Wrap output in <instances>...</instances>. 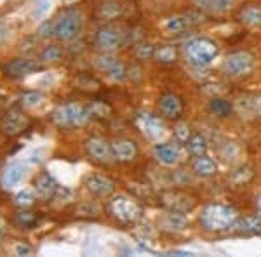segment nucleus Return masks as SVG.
<instances>
[{
    "label": "nucleus",
    "instance_id": "58836bf2",
    "mask_svg": "<svg viewBox=\"0 0 261 257\" xmlns=\"http://www.w3.org/2000/svg\"><path fill=\"white\" fill-rule=\"evenodd\" d=\"M14 252L18 255H32V247L24 245V243H19V245H16Z\"/></svg>",
    "mask_w": 261,
    "mask_h": 257
},
{
    "label": "nucleus",
    "instance_id": "a878e982",
    "mask_svg": "<svg viewBox=\"0 0 261 257\" xmlns=\"http://www.w3.org/2000/svg\"><path fill=\"white\" fill-rule=\"evenodd\" d=\"M209 109L218 119H230L233 115V104L223 98H213L211 103H209Z\"/></svg>",
    "mask_w": 261,
    "mask_h": 257
},
{
    "label": "nucleus",
    "instance_id": "ea45409f",
    "mask_svg": "<svg viewBox=\"0 0 261 257\" xmlns=\"http://www.w3.org/2000/svg\"><path fill=\"white\" fill-rule=\"evenodd\" d=\"M7 233V226H6V221H4L2 217H0V242L4 240V237H6Z\"/></svg>",
    "mask_w": 261,
    "mask_h": 257
},
{
    "label": "nucleus",
    "instance_id": "aec40b11",
    "mask_svg": "<svg viewBox=\"0 0 261 257\" xmlns=\"http://www.w3.org/2000/svg\"><path fill=\"white\" fill-rule=\"evenodd\" d=\"M192 2L197 9L207 14H226L235 6V0H192Z\"/></svg>",
    "mask_w": 261,
    "mask_h": 257
},
{
    "label": "nucleus",
    "instance_id": "6e6552de",
    "mask_svg": "<svg viewBox=\"0 0 261 257\" xmlns=\"http://www.w3.org/2000/svg\"><path fill=\"white\" fill-rule=\"evenodd\" d=\"M157 106L166 120L179 122L181 117L185 115V101L176 92H164L157 99Z\"/></svg>",
    "mask_w": 261,
    "mask_h": 257
},
{
    "label": "nucleus",
    "instance_id": "423d86ee",
    "mask_svg": "<svg viewBox=\"0 0 261 257\" xmlns=\"http://www.w3.org/2000/svg\"><path fill=\"white\" fill-rule=\"evenodd\" d=\"M84 26V16L81 11L68 9L58 19H54V37L60 42H70L77 39Z\"/></svg>",
    "mask_w": 261,
    "mask_h": 257
},
{
    "label": "nucleus",
    "instance_id": "412c9836",
    "mask_svg": "<svg viewBox=\"0 0 261 257\" xmlns=\"http://www.w3.org/2000/svg\"><path fill=\"white\" fill-rule=\"evenodd\" d=\"M237 19L247 28H261V6L259 4H247L241 7Z\"/></svg>",
    "mask_w": 261,
    "mask_h": 257
},
{
    "label": "nucleus",
    "instance_id": "b1692460",
    "mask_svg": "<svg viewBox=\"0 0 261 257\" xmlns=\"http://www.w3.org/2000/svg\"><path fill=\"white\" fill-rule=\"evenodd\" d=\"M235 230L242 235H261V216H244L239 219Z\"/></svg>",
    "mask_w": 261,
    "mask_h": 257
},
{
    "label": "nucleus",
    "instance_id": "ddd939ff",
    "mask_svg": "<svg viewBox=\"0 0 261 257\" xmlns=\"http://www.w3.org/2000/svg\"><path fill=\"white\" fill-rule=\"evenodd\" d=\"M161 198L162 204L169 210H178V212L188 214L195 207V198L190 196L188 193L179 191V189H171V191L162 193Z\"/></svg>",
    "mask_w": 261,
    "mask_h": 257
},
{
    "label": "nucleus",
    "instance_id": "f8f14e48",
    "mask_svg": "<svg viewBox=\"0 0 261 257\" xmlns=\"http://www.w3.org/2000/svg\"><path fill=\"white\" fill-rule=\"evenodd\" d=\"M200 23V14L197 12H188V14H178V16H171L164 21L162 28L166 33L169 35H179V33L190 30L192 26Z\"/></svg>",
    "mask_w": 261,
    "mask_h": 257
},
{
    "label": "nucleus",
    "instance_id": "393cba45",
    "mask_svg": "<svg viewBox=\"0 0 261 257\" xmlns=\"http://www.w3.org/2000/svg\"><path fill=\"white\" fill-rule=\"evenodd\" d=\"M153 60L161 63V65H176V61H178V49L172 44L157 45Z\"/></svg>",
    "mask_w": 261,
    "mask_h": 257
},
{
    "label": "nucleus",
    "instance_id": "f03ea898",
    "mask_svg": "<svg viewBox=\"0 0 261 257\" xmlns=\"http://www.w3.org/2000/svg\"><path fill=\"white\" fill-rule=\"evenodd\" d=\"M107 212L113 221H117L119 224L124 226H133L138 224L145 216V209L140 202H136L133 196L127 195H119L113 196L107 205Z\"/></svg>",
    "mask_w": 261,
    "mask_h": 257
},
{
    "label": "nucleus",
    "instance_id": "f3484780",
    "mask_svg": "<svg viewBox=\"0 0 261 257\" xmlns=\"http://www.w3.org/2000/svg\"><path fill=\"white\" fill-rule=\"evenodd\" d=\"M58 189H60V184L54 179L53 174L49 172H39L33 179V191L35 195L42 198V200H50V198L56 196Z\"/></svg>",
    "mask_w": 261,
    "mask_h": 257
},
{
    "label": "nucleus",
    "instance_id": "c756f323",
    "mask_svg": "<svg viewBox=\"0 0 261 257\" xmlns=\"http://www.w3.org/2000/svg\"><path fill=\"white\" fill-rule=\"evenodd\" d=\"M107 77L113 80V82H124V80L127 78V66L119 60L110 70L107 71Z\"/></svg>",
    "mask_w": 261,
    "mask_h": 257
},
{
    "label": "nucleus",
    "instance_id": "20e7f679",
    "mask_svg": "<svg viewBox=\"0 0 261 257\" xmlns=\"http://www.w3.org/2000/svg\"><path fill=\"white\" fill-rule=\"evenodd\" d=\"M89 120V109H86L79 103H65L53 111V122L61 129L84 127Z\"/></svg>",
    "mask_w": 261,
    "mask_h": 257
},
{
    "label": "nucleus",
    "instance_id": "2eb2a0df",
    "mask_svg": "<svg viewBox=\"0 0 261 257\" xmlns=\"http://www.w3.org/2000/svg\"><path fill=\"white\" fill-rule=\"evenodd\" d=\"M112 150L113 160L119 163H130L138 157V151H140L136 141L129 137H117L115 141H112Z\"/></svg>",
    "mask_w": 261,
    "mask_h": 257
},
{
    "label": "nucleus",
    "instance_id": "cd10ccee",
    "mask_svg": "<svg viewBox=\"0 0 261 257\" xmlns=\"http://www.w3.org/2000/svg\"><path fill=\"white\" fill-rule=\"evenodd\" d=\"M14 221L16 224L24 227V230H32V227L39 224V216H37V212H32V210H19L16 214Z\"/></svg>",
    "mask_w": 261,
    "mask_h": 257
},
{
    "label": "nucleus",
    "instance_id": "a19ab883",
    "mask_svg": "<svg viewBox=\"0 0 261 257\" xmlns=\"http://www.w3.org/2000/svg\"><path fill=\"white\" fill-rule=\"evenodd\" d=\"M256 209H258V214L261 216V195L256 198Z\"/></svg>",
    "mask_w": 261,
    "mask_h": 257
},
{
    "label": "nucleus",
    "instance_id": "f257e3e1",
    "mask_svg": "<svg viewBox=\"0 0 261 257\" xmlns=\"http://www.w3.org/2000/svg\"><path fill=\"white\" fill-rule=\"evenodd\" d=\"M239 219V210L225 204H207L204 205L199 214V222L202 230L209 233H226L235 230Z\"/></svg>",
    "mask_w": 261,
    "mask_h": 257
},
{
    "label": "nucleus",
    "instance_id": "4c0bfd02",
    "mask_svg": "<svg viewBox=\"0 0 261 257\" xmlns=\"http://www.w3.org/2000/svg\"><path fill=\"white\" fill-rule=\"evenodd\" d=\"M249 106H251V111L254 113L256 117H261V94L252 96L249 99Z\"/></svg>",
    "mask_w": 261,
    "mask_h": 257
},
{
    "label": "nucleus",
    "instance_id": "7c9ffc66",
    "mask_svg": "<svg viewBox=\"0 0 261 257\" xmlns=\"http://www.w3.org/2000/svg\"><path fill=\"white\" fill-rule=\"evenodd\" d=\"M89 115L94 119H108L112 115V108L103 101H94L89 106Z\"/></svg>",
    "mask_w": 261,
    "mask_h": 257
},
{
    "label": "nucleus",
    "instance_id": "bb28decb",
    "mask_svg": "<svg viewBox=\"0 0 261 257\" xmlns=\"http://www.w3.org/2000/svg\"><path fill=\"white\" fill-rule=\"evenodd\" d=\"M187 150L190 151L192 157H202V155H207L209 142L202 134H192V137L187 141Z\"/></svg>",
    "mask_w": 261,
    "mask_h": 257
},
{
    "label": "nucleus",
    "instance_id": "39448f33",
    "mask_svg": "<svg viewBox=\"0 0 261 257\" xmlns=\"http://www.w3.org/2000/svg\"><path fill=\"white\" fill-rule=\"evenodd\" d=\"M134 124H136V127L140 129L143 136L153 142L164 141L167 137V134H169V129L166 125V119L153 111H146V109L138 111L136 117H134Z\"/></svg>",
    "mask_w": 261,
    "mask_h": 257
},
{
    "label": "nucleus",
    "instance_id": "7ed1b4c3",
    "mask_svg": "<svg viewBox=\"0 0 261 257\" xmlns=\"http://www.w3.org/2000/svg\"><path fill=\"white\" fill-rule=\"evenodd\" d=\"M183 54L188 65L195 66V68H204L218 58L220 45L213 39H207V37H195V39H190L185 44Z\"/></svg>",
    "mask_w": 261,
    "mask_h": 257
},
{
    "label": "nucleus",
    "instance_id": "2f4dec72",
    "mask_svg": "<svg viewBox=\"0 0 261 257\" xmlns=\"http://www.w3.org/2000/svg\"><path fill=\"white\" fill-rule=\"evenodd\" d=\"M155 47H157V45L150 44V42H141V44H138L136 47H134V56H136L138 60H153Z\"/></svg>",
    "mask_w": 261,
    "mask_h": 257
},
{
    "label": "nucleus",
    "instance_id": "c9c22d12",
    "mask_svg": "<svg viewBox=\"0 0 261 257\" xmlns=\"http://www.w3.org/2000/svg\"><path fill=\"white\" fill-rule=\"evenodd\" d=\"M21 101H23L24 106H37V104H40L42 101H44V94L39 92V91L24 92L23 98H21Z\"/></svg>",
    "mask_w": 261,
    "mask_h": 257
},
{
    "label": "nucleus",
    "instance_id": "9b49d317",
    "mask_svg": "<svg viewBox=\"0 0 261 257\" xmlns=\"http://www.w3.org/2000/svg\"><path fill=\"white\" fill-rule=\"evenodd\" d=\"M42 70H44V66H42L40 61L28 60V58H16V60L9 61L4 66L6 75L11 78H23L32 73H39Z\"/></svg>",
    "mask_w": 261,
    "mask_h": 257
},
{
    "label": "nucleus",
    "instance_id": "0eeeda50",
    "mask_svg": "<svg viewBox=\"0 0 261 257\" xmlns=\"http://www.w3.org/2000/svg\"><path fill=\"white\" fill-rule=\"evenodd\" d=\"M256 58L249 50H235L230 52L223 61V73L228 75L231 78H244L249 77L254 71Z\"/></svg>",
    "mask_w": 261,
    "mask_h": 257
},
{
    "label": "nucleus",
    "instance_id": "4be33fe9",
    "mask_svg": "<svg viewBox=\"0 0 261 257\" xmlns=\"http://www.w3.org/2000/svg\"><path fill=\"white\" fill-rule=\"evenodd\" d=\"M192 170H193V174L199 176V178L207 179V178L216 176L218 165H216V162H214L211 157H207V155H202V157H193Z\"/></svg>",
    "mask_w": 261,
    "mask_h": 257
},
{
    "label": "nucleus",
    "instance_id": "f704fd0d",
    "mask_svg": "<svg viewBox=\"0 0 261 257\" xmlns=\"http://www.w3.org/2000/svg\"><path fill=\"white\" fill-rule=\"evenodd\" d=\"M33 202H35V195L30 189H21L14 196V204L19 205V207H30Z\"/></svg>",
    "mask_w": 261,
    "mask_h": 257
},
{
    "label": "nucleus",
    "instance_id": "9d476101",
    "mask_svg": "<svg viewBox=\"0 0 261 257\" xmlns=\"http://www.w3.org/2000/svg\"><path fill=\"white\" fill-rule=\"evenodd\" d=\"M122 44V33L117 26L113 24H105L96 32L94 37V45L101 52H113L120 47Z\"/></svg>",
    "mask_w": 261,
    "mask_h": 257
},
{
    "label": "nucleus",
    "instance_id": "4468645a",
    "mask_svg": "<svg viewBox=\"0 0 261 257\" xmlns=\"http://www.w3.org/2000/svg\"><path fill=\"white\" fill-rule=\"evenodd\" d=\"M84 184L87 191L98 198H108L115 193V181L105 174H89Z\"/></svg>",
    "mask_w": 261,
    "mask_h": 257
},
{
    "label": "nucleus",
    "instance_id": "a211bd4d",
    "mask_svg": "<svg viewBox=\"0 0 261 257\" xmlns=\"http://www.w3.org/2000/svg\"><path fill=\"white\" fill-rule=\"evenodd\" d=\"M28 124H30L28 117L24 115L21 109L12 108L6 113V117H4V122H2L4 134H6V136H18V134H21L28 127Z\"/></svg>",
    "mask_w": 261,
    "mask_h": 257
},
{
    "label": "nucleus",
    "instance_id": "dca6fc26",
    "mask_svg": "<svg viewBox=\"0 0 261 257\" xmlns=\"http://www.w3.org/2000/svg\"><path fill=\"white\" fill-rule=\"evenodd\" d=\"M153 155L157 158V162L166 167H176L181 162L179 146L174 145V142H166V141L155 142Z\"/></svg>",
    "mask_w": 261,
    "mask_h": 257
},
{
    "label": "nucleus",
    "instance_id": "6ab92c4d",
    "mask_svg": "<svg viewBox=\"0 0 261 257\" xmlns=\"http://www.w3.org/2000/svg\"><path fill=\"white\" fill-rule=\"evenodd\" d=\"M27 178V165L24 163H12L6 168V170L2 172V176H0V186L4 189H11L14 186H18V184Z\"/></svg>",
    "mask_w": 261,
    "mask_h": 257
},
{
    "label": "nucleus",
    "instance_id": "1a4fd4ad",
    "mask_svg": "<svg viewBox=\"0 0 261 257\" xmlns=\"http://www.w3.org/2000/svg\"><path fill=\"white\" fill-rule=\"evenodd\" d=\"M84 148L86 153L92 162L101 163V165H108L113 160V150H112V142H108L107 139L92 136L87 137L84 142Z\"/></svg>",
    "mask_w": 261,
    "mask_h": 257
},
{
    "label": "nucleus",
    "instance_id": "e433bc0d",
    "mask_svg": "<svg viewBox=\"0 0 261 257\" xmlns=\"http://www.w3.org/2000/svg\"><path fill=\"white\" fill-rule=\"evenodd\" d=\"M39 37L40 39H49L54 37V21H45L44 24L39 28Z\"/></svg>",
    "mask_w": 261,
    "mask_h": 257
},
{
    "label": "nucleus",
    "instance_id": "c85d7f7f",
    "mask_svg": "<svg viewBox=\"0 0 261 257\" xmlns=\"http://www.w3.org/2000/svg\"><path fill=\"white\" fill-rule=\"evenodd\" d=\"M122 12V6L120 2H115V0H108L103 6L99 7V16L103 19H115L117 16H120Z\"/></svg>",
    "mask_w": 261,
    "mask_h": 257
},
{
    "label": "nucleus",
    "instance_id": "5701e85b",
    "mask_svg": "<svg viewBox=\"0 0 261 257\" xmlns=\"http://www.w3.org/2000/svg\"><path fill=\"white\" fill-rule=\"evenodd\" d=\"M161 226H162V230L172 231V233H174V231L176 233H178V231H185L188 226L187 214L178 212V210H169V212L162 217Z\"/></svg>",
    "mask_w": 261,
    "mask_h": 257
},
{
    "label": "nucleus",
    "instance_id": "473e14b6",
    "mask_svg": "<svg viewBox=\"0 0 261 257\" xmlns=\"http://www.w3.org/2000/svg\"><path fill=\"white\" fill-rule=\"evenodd\" d=\"M63 58V50L58 47V45H47L40 54V60L42 61H50V63H56L60 61Z\"/></svg>",
    "mask_w": 261,
    "mask_h": 257
},
{
    "label": "nucleus",
    "instance_id": "72a5a7b5",
    "mask_svg": "<svg viewBox=\"0 0 261 257\" xmlns=\"http://www.w3.org/2000/svg\"><path fill=\"white\" fill-rule=\"evenodd\" d=\"M174 137L178 142H187L188 139L192 137V129L188 124H185V122H178V124L174 125Z\"/></svg>",
    "mask_w": 261,
    "mask_h": 257
}]
</instances>
